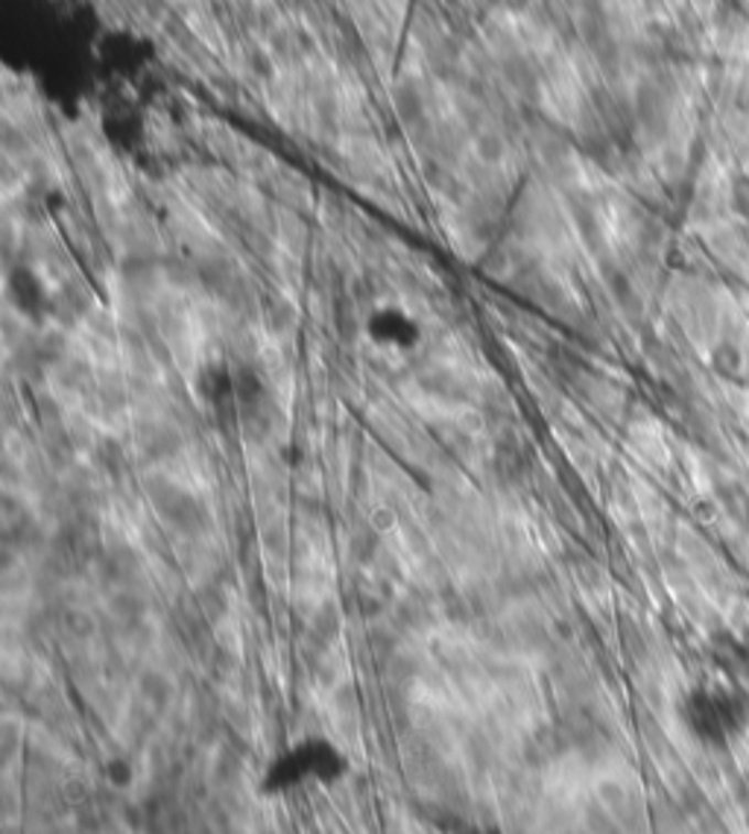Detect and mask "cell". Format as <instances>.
Instances as JSON below:
<instances>
[{
	"label": "cell",
	"instance_id": "6da1fadb",
	"mask_svg": "<svg viewBox=\"0 0 749 834\" xmlns=\"http://www.w3.org/2000/svg\"><path fill=\"white\" fill-rule=\"evenodd\" d=\"M349 773V761L325 738H305L279 752L264 770L261 788L267 797H287L302 788H328Z\"/></svg>",
	"mask_w": 749,
	"mask_h": 834
},
{
	"label": "cell",
	"instance_id": "7a4b0ae2",
	"mask_svg": "<svg viewBox=\"0 0 749 834\" xmlns=\"http://www.w3.org/2000/svg\"><path fill=\"white\" fill-rule=\"evenodd\" d=\"M146 495H150L153 510L159 512V519L171 530L182 533V537H199V533L208 528V521H211L203 498L196 492H191L187 486L171 480V477H153Z\"/></svg>",
	"mask_w": 749,
	"mask_h": 834
},
{
	"label": "cell",
	"instance_id": "3957f363",
	"mask_svg": "<svg viewBox=\"0 0 749 834\" xmlns=\"http://www.w3.org/2000/svg\"><path fill=\"white\" fill-rule=\"evenodd\" d=\"M135 448L146 463L164 466L185 452V434L167 419H146L135 427Z\"/></svg>",
	"mask_w": 749,
	"mask_h": 834
},
{
	"label": "cell",
	"instance_id": "277c9868",
	"mask_svg": "<svg viewBox=\"0 0 749 834\" xmlns=\"http://www.w3.org/2000/svg\"><path fill=\"white\" fill-rule=\"evenodd\" d=\"M732 205L735 212L749 217V176H741V180H735L732 185Z\"/></svg>",
	"mask_w": 749,
	"mask_h": 834
}]
</instances>
